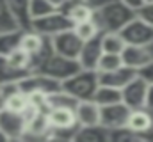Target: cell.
I'll use <instances>...</instances> for the list:
<instances>
[{
  "label": "cell",
  "mask_w": 153,
  "mask_h": 142,
  "mask_svg": "<svg viewBox=\"0 0 153 142\" xmlns=\"http://www.w3.org/2000/svg\"><path fill=\"white\" fill-rule=\"evenodd\" d=\"M85 2H87V0H85Z\"/></svg>",
  "instance_id": "cell-40"
},
{
  "label": "cell",
  "mask_w": 153,
  "mask_h": 142,
  "mask_svg": "<svg viewBox=\"0 0 153 142\" xmlns=\"http://www.w3.org/2000/svg\"><path fill=\"white\" fill-rule=\"evenodd\" d=\"M75 115L78 126L100 124V105L94 100H80L75 106Z\"/></svg>",
  "instance_id": "cell-15"
},
{
  "label": "cell",
  "mask_w": 153,
  "mask_h": 142,
  "mask_svg": "<svg viewBox=\"0 0 153 142\" xmlns=\"http://www.w3.org/2000/svg\"><path fill=\"white\" fill-rule=\"evenodd\" d=\"M87 2H89V4H91L94 9H96V7H100V5H105V4H109V2H114V0H87Z\"/></svg>",
  "instance_id": "cell-36"
},
{
  "label": "cell",
  "mask_w": 153,
  "mask_h": 142,
  "mask_svg": "<svg viewBox=\"0 0 153 142\" xmlns=\"http://www.w3.org/2000/svg\"><path fill=\"white\" fill-rule=\"evenodd\" d=\"M18 87L22 92H25L27 96L30 94H52L55 91H61V82L45 75V73H39V71H30L27 76H23L20 82H18Z\"/></svg>",
  "instance_id": "cell-4"
},
{
  "label": "cell",
  "mask_w": 153,
  "mask_h": 142,
  "mask_svg": "<svg viewBox=\"0 0 153 142\" xmlns=\"http://www.w3.org/2000/svg\"><path fill=\"white\" fill-rule=\"evenodd\" d=\"M134 76H137V71L126 66H119L112 71H103L98 73V82L102 85H111L116 89H123Z\"/></svg>",
  "instance_id": "cell-14"
},
{
  "label": "cell",
  "mask_w": 153,
  "mask_h": 142,
  "mask_svg": "<svg viewBox=\"0 0 153 142\" xmlns=\"http://www.w3.org/2000/svg\"><path fill=\"white\" fill-rule=\"evenodd\" d=\"M27 105H29V96H27L25 92H22V91L13 92V94L7 96L5 101H4V108L14 110V112H20V114L27 108Z\"/></svg>",
  "instance_id": "cell-26"
},
{
  "label": "cell",
  "mask_w": 153,
  "mask_h": 142,
  "mask_svg": "<svg viewBox=\"0 0 153 142\" xmlns=\"http://www.w3.org/2000/svg\"><path fill=\"white\" fill-rule=\"evenodd\" d=\"M148 82L137 73L123 89H121V101L128 106L130 110L144 108L146 106V96H148Z\"/></svg>",
  "instance_id": "cell-7"
},
{
  "label": "cell",
  "mask_w": 153,
  "mask_h": 142,
  "mask_svg": "<svg viewBox=\"0 0 153 142\" xmlns=\"http://www.w3.org/2000/svg\"><path fill=\"white\" fill-rule=\"evenodd\" d=\"M7 141H9V139H7V135L0 130V142H7Z\"/></svg>",
  "instance_id": "cell-37"
},
{
  "label": "cell",
  "mask_w": 153,
  "mask_h": 142,
  "mask_svg": "<svg viewBox=\"0 0 153 142\" xmlns=\"http://www.w3.org/2000/svg\"><path fill=\"white\" fill-rule=\"evenodd\" d=\"M123 66V61H121V55L119 53H102L100 61H98V68L96 71L98 73H103V71H112L116 68Z\"/></svg>",
  "instance_id": "cell-27"
},
{
  "label": "cell",
  "mask_w": 153,
  "mask_h": 142,
  "mask_svg": "<svg viewBox=\"0 0 153 142\" xmlns=\"http://www.w3.org/2000/svg\"><path fill=\"white\" fill-rule=\"evenodd\" d=\"M141 20H144L146 23H150L153 27V2H144L143 4V7L135 13Z\"/></svg>",
  "instance_id": "cell-31"
},
{
  "label": "cell",
  "mask_w": 153,
  "mask_h": 142,
  "mask_svg": "<svg viewBox=\"0 0 153 142\" xmlns=\"http://www.w3.org/2000/svg\"><path fill=\"white\" fill-rule=\"evenodd\" d=\"M126 128H130L134 133H137L141 139L150 133L153 130V110L150 108H135L130 110L128 121H126Z\"/></svg>",
  "instance_id": "cell-13"
},
{
  "label": "cell",
  "mask_w": 153,
  "mask_h": 142,
  "mask_svg": "<svg viewBox=\"0 0 153 142\" xmlns=\"http://www.w3.org/2000/svg\"><path fill=\"white\" fill-rule=\"evenodd\" d=\"M102 53H103V48H102V34L94 36L93 39L84 41L82 50H80V55H78L80 68H82V70L96 71L98 61H100Z\"/></svg>",
  "instance_id": "cell-12"
},
{
  "label": "cell",
  "mask_w": 153,
  "mask_h": 142,
  "mask_svg": "<svg viewBox=\"0 0 153 142\" xmlns=\"http://www.w3.org/2000/svg\"><path fill=\"white\" fill-rule=\"evenodd\" d=\"M71 141L76 142H107L109 141V130L103 128L102 124H93V126H78L73 133Z\"/></svg>",
  "instance_id": "cell-18"
},
{
  "label": "cell",
  "mask_w": 153,
  "mask_h": 142,
  "mask_svg": "<svg viewBox=\"0 0 153 142\" xmlns=\"http://www.w3.org/2000/svg\"><path fill=\"white\" fill-rule=\"evenodd\" d=\"M71 27H73V23L61 9H55L53 13L45 14L41 18H34L30 21V29L39 32L41 36H46V37H52V36L59 34L62 30H68Z\"/></svg>",
  "instance_id": "cell-5"
},
{
  "label": "cell",
  "mask_w": 153,
  "mask_h": 142,
  "mask_svg": "<svg viewBox=\"0 0 153 142\" xmlns=\"http://www.w3.org/2000/svg\"><path fill=\"white\" fill-rule=\"evenodd\" d=\"M46 41H48L46 36H41L39 32L29 29V30H23V34H22L20 48H22L23 52H27V53L30 55V61H32V57H36L39 52L45 48Z\"/></svg>",
  "instance_id": "cell-19"
},
{
  "label": "cell",
  "mask_w": 153,
  "mask_h": 142,
  "mask_svg": "<svg viewBox=\"0 0 153 142\" xmlns=\"http://www.w3.org/2000/svg\"><path fill=\"white\" fill-rule=\"evenodd\" d=\"M0 108H4V96H2V91H0Z\"/></svg>",
  "instance_id": "cell-38"
},
{
  "label": "cell",
  "mask_w": 153,
  "mask_h": 142,
  "mask_svg": "<svg viewBox=\"0 0 153 142\" xmlns=\"http://www.w3.org/2000/svg\"><path fill=\"white\" fill-rule=\"evenodd\" d=\"M23 29H14V30H7V32H0V55H9L13 53L16 48H20V41H22Z\"/></svg>",
  "instance_id": "cell-21"
},
{
  "label": "cell",
  "mask_w": 153,
  "mask_h": 142,
  "mask_svg": "<svg viewBox=\"0 0 153 142\" xmlns=\"http://www.w3.org/2000/svg\"><path fill=\"white\" fill-rule=\"evenodd\" d=\"M139 75H141L148 84H153V61L150 64H146L143 70H139Z\"/></svg>",
  "instance_id": "cell-32"
},
{
  "label": "cell",
  "mask_w": 153,
  "mask_h": 142,
  "mask_svg": "<svg viewBox=\"0 0 153 142\" xmlns=\"http://www.w3.org/2000/svg\"><path fill=\"white\" fill-rule=\"evenodd\" d=\"M146 2H153V0H146Z\"/></svg>",
  "instance_id": "cell-39"
},
{
  "label": "cell",
  "mask_w": 153,
  "mask_h": 142,
  "mask_svg": "<svg viewBox=\"0 0 153 142\" xmlns=\"http://www.w3.org/2000/svg\"><path fill=\"white\" fill-rule=\"evenodd\" d=\"M14 29H20L16 20L13 18L9 7H7V2L5 0H0V32H7V30H14Z\"/></svg>",
  "instance_id": "cell-28"
},
{
  "label": "cell",
  "mask_w": 153,
  "mask_h": 142,
  "mask_svg": "<svg viewBox=\"0 0 153 142\" xmlns=\"http://www.w3.org/2000/svg\"><path fill=\"white\" fill-rule=\"evenodd\" d=\"M146 108L153 110V84L148 85V96H146Z\"/></svg>",
  "instance_id": "cell-34"
},
{
  "label": "cell",
  "mask_w": 153,
  "mask_h": 142,
  "mask_svg": "<svg viewBox=\"0 0 153 142\" xmlns=\"http://www.w3.org/2000/svg\"><path fill=\"white\" fill-rule=\"evenodd\" d=\"M48 2H50V4H52L55 9H61V7H64V5H66L70 0H48Z\"/></svg>",
  "instance_id": "cell-35"
},
{
  "label": "cell",
  "mask_w": 153,
  "mask_h": 142,
  "mask_svg": "<svg viewBox=\"0 0 153 142\" xmlns=\"http://www.w3.org/2000/svg\"><path fill=\"white\" fill-rule=\"evenodd\" d=\"M73 30L78 34V37H80L82 41L93 39L94 36L102 34V30H100L98 23L94 21V18H91V20H87V21H82V23H76V25H73Z\"/></svg>",
  "instance_id": "cell-25"
},
{
  "label": "cell",
  "mask_w": 153,
  "mask_h": 142,
  "mask_svg": "<svg viewBox=\"0 0 153 142\" xmlns=\"http://www.w3.org/2000/svg\"><path fill=\"white\" fill-rule=\"evenodd\" d=\"M46 103H48V110L50 108H73L75 110L78 100H75L73 96H70L66 91H55L52 94L46 96Z\"/></svg>",
  "instance_id": "cell-23"
},
{
  "label": "cell",
  "mask_w": 153,
  "mask_h": 142,
  "mask_svg": "<svg viewBox=\"0 0 153 142\" xmlns=\"http://www.w3.org/2000/svg\"><path fill=\"white\" fill-rule=\"evenodd\" d=\"M30 71L27 70H20L16 66H13L9 62L7 57L0 55V85L4 84H13V82H20L23 76H27Z\"/></svg>",
  "instance_id": "cell-20"
},
{
  "label": "cell",
  "mask_w": 153,
  "mask_h": 142,
  "mask_svg": "<svg viewBox=\"0 0 153 142\" xmlns=\"http://www.w3.org/2000/svg\"><path fill=\"white\" fill-rule=\"evenodd\" d=\"M30 18H41L45 14H50L55 11V7L48 2V0H30Z\"/></svg>",
  "instance_id": "cell-30"
},
{
  "label": "cell",
  "mask_w": 153,
  "mask_h": 142,
  "mask_svg": "<svg viewBox=\"0 0 153 142\" xmlns=\"http://www.w3.org/2000/svg\"><path fill=\"white\" fill-rule=\"evenodd\" d=\"M125 44L119 32H102V48L105 53H121Z\"/></svg>",
  "instance_id": "cell-24"
},
{
  "label": "cell",
  "mask_w": 153,
  "mask_h": 142,
  "mask_svg": "<svg viewBox=\"0 0 153 142\" xmlns=\"http://www.w3.org/2000/svg\"><path fill=\"white\" fill-rule=\"evenodd\" d=\"M93 18L102 32H119L132 18H135V11L126 7L121 0H114L96 7Z\"/></svg>",
  "instance_id": "cell-1"
},
{
  "label": "cell",
  "mask_w": 153,
  "mask_h": 142,
  "mask_svg": "<svg viewBox=\"0 0 153 142\" xmlns=\"http://www.w3.org/2000/svg\"><path fill=\"white\" fill-rule=\"evenodd\" d=\"M0 130L7 135L9 141H18L23 139L27 132V121L20 112L0 108Z\"/></svg>",
  "instance_id": "cell-9"
},
{
  "label": "cell",
  "mask_w": 153,
  "mask_h": 142,
  "mask_svg": "<svg viewBox=\"0 0 153 142\" xmlns=\"http://www.w3.org/2000/svg\"><path fill=\"white\" fill-rule=\"evenodd\" d=\"M80 62L78 59H70V57H62L55 52H52L41 64L34 71H39V73H45L59 82L70 78L71 75H75L76 71H80Z\"/></svg>",
  "instance_id": "cell-3"
},
{
  "label": "cell",
  "mask_w": 153,
  "mask_h": 142,
  "mask_svg": "<svg viewBox=\"0 0 153 142\" xmlns=\"http://www.w3.org/2000/svg\"><path fill=\"white\" fill-rule=\"evenodd\" d=\"M61 11L70 18V21L73 25L91 20L94 14V7L85 0H70L64 7H61Z\"/></svg>",
  "instance_id": "cell-16"
},
{
  "label": "cell",
  "mask_w": 153,
  "mask_h": 142,
  "mask_svg": "<svg viewBox=\"0 0 153 142\" xmlns=\"http://www.w3.org/2000/svg\"><path fill=\"white\" fill-rule=\"evenodd\" d=\"M50 41H52V48H53L55 53H59L62 57H70V59H78L82 44H84V41L73 30V27L52 36Z\"/></svg>",
  "instance_id": "cell-8"
},
{
  "label": "cell",
  "mask_w": 153,
  "mask_h": 142,
  "mask_svg": "<svg viewBox=\"0 0 153 142\" xmlns=\"http://www.w3.org/2000/svg\"><path fill=\"white\" fill-rule=\"evenodd\" d=\"M119 55H121L123 66L132 68L137 73H139V70H143L146 64H150L153 61V55L148 50V46H139V44H125V48Z\"/></svg>",
  "instance_id": "cell-11"
},
{
  "label": "cell",
  "mask_w": 153,
  "mask_h": 142,
  "mask_svg": "<svg viewBox=\"0 0 153 142\" xmlns=\"http://www.w3.org/2000/svg\"><path fill=\"white\" fill-rule=\"evenodd\" d=\"M119 36L126 44H139V46H150L153 43V27L141 20L137 14L132 18L121 30Z\"/></svg>",
  "instance_id": "cell-6"
},
{
  "label": "cell",
  "mask_w": 153,
  "mask_h": 142,
  "mask_svg": "<svg viewBox=\"0 0 153 142\" xmlns=\"http://www.w3.org/2000/svg\"><path fill=\"white\" fill-rule=\"evenodd\" d=\"M98 85H100L98 71L91 70H80L75 75H71L70 78L61 82L62 91H66L70 96H73L78 101L80 100H93Z\"/></svg>",
  "instance_id": "cell-2"
},
{
  "label": "cell",
  "mask_w": 153,
  "mask_h": 142,
  "mask_svg": "<svg viewBox=\"0 0 153 142\" xmlns=\"http://www.w3.org/2000/svg\"><path fill=\"white\" fill-rule=\"evenodd\" d=\"M121 2H123L126 7H130L132 11H135V13H137V11L143 7V4H144L146 0H121Z\"/></svg>",
  "instance_id": "cell-33"
},
{
  "label": "cell",
  "mask_w": 153,
  "mask_h": 142,
  "mask_svg": "<svg viewBox=\"0 0 153 142\" xmlns=\"http://www.w3.org/2000/svg\"><path fill=\"white\" fill-rule=\"evenodd\" d=\"M93 100L98 103L100 106L105 105H112V103H117L121 101V89H116V87H111V85H98Z\"/></svg>",
  "instance_id": "cell-22"
},
{
  "label": "cell",
  "mask_w": 153,
  "mask_h": 142,
  "mask_svg": "<svg viewBox=\"0 0 153 142\" xmlns=\"http://www.w3.org/2000/svg\"><path fill=\"white\" fill-rule=\"evenodd\" d=\"M7 2V7L13 14V18L16 20L18 27L23 29V30H29L30 29V0H5Z\"/></svg>",
  "instance_id": "cell-17"
},
{
  "label": "cell",
  "mask_w": 153,
  "mask_h": 142,
  "mask_svg": "<svg viewBox=\"0 0 153 142\" xmlns=\"http://www.w3.org/2000/svg\"><path fill=\"white\" fill-rule=\"evenodd\" d=\"M128 115H130V108L123 101L100 106V124L107 130H116V128L126 126Z\"/></svg>",
  "instance_id": "cell-10"
},
{
  "label": "cell",
  "mask_w": 153,
  "mask_h": 142,
  "mask_svg": "<svg viewBox=\"0 0 153 142\" xmlns=\"http://www.w3.org/2000/svg\"><path fill=\"white\" fill-rule=\"evenodd\" d=\"M5 57L9 59V62H11L13 66H16V68H20V70L30 71V55H29L27 52H23L22 48H16L13 53H9V55H5Z\"/></svg>",
  "instance_id": "cell-29"
}]
</instances>
